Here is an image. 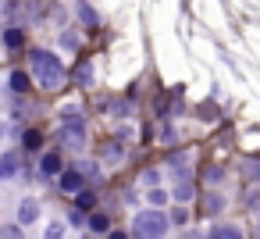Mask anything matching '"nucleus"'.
Listing matches in <instances>:
<instances>
[{"mask_svg":"<svg viewBox=\"0 0 260 239\" xmlns=\"http://www.w3.org/2000/svg\"><path fill=\"white\" fill-rule=\"evenodd\" d=\"M32 75H36V82H40L47 93H54V89L64 86V65H61V57L50 54V50H36V54H32Z\"/></svg>","mask_w":260,"mask_h":239,"instance_id":"f257e3e1","label":"nucleus"},{"mask_svg":"<svg viewBox=\"0 0 260 239\" xmlns=\"http://www.w3.org/2000/svg\"><path fill=\"white\" fill-rule=\"evenodd\" d=\"M168 235V218L160 211H139L132 221V239H164Z\"/></svg>","mask_w":260,"mask_h":239,"instance_id":"f03ea898","label":"nucleus"},{"mask_svg":"<svg viewBox=\"0 0 260 239\" xmlns=\"http://www.w3.org/2000/svg\"><path fill=\"white\" fill-rule=\"evenodd\" d=\"M61 136H64V143L72 146V150H82L86 146V125L79 122V125H61Z\"/></svg>","mask_w":260,"mask_h":239,"instance_id":"7ed1b4c3","label":"nucleus"},{"mask_svg":"<svg viewBox=\"0 0 260 239\" xmlns=\"http://www.w3.org/2000/svg\"><path fill=\"white\" fill-rule=\"evenodd\" d=\"M36 218H40V203H36V200H22V203H18V221H22V225H32Z\"/></svg>","mask_w":260,"mask_h":239,"instance_id":"20e7f679","label":"nucleus"},{"mask_svg":"<svg viewBox=\"0 0 260 239\" xmlns=\"http://www.w3.org/2000/svg\"><path fill=\"white\" fill-rule=\"evenodd\" d=\"M18 175V154H0V178Z\"/></svg>","mask_w":260,"mask_h":239,"instance_id":"39448f33","label":"nucleus"},{"mask_svg":"<svg viewBox=\"0 0 260 239\" xmlns=\"http://www.w3.org/2000/svg\"><path fill=\"white\" fill-rule=\"evenodd\" d=\"M40 171L43 175H61V154H43L40 157Z\"/></svg>","mask_w":260,"mask_h":239,"instance_id":"423d86ee","label":"nucleus"},{"mask_svg":"<svg viewBox=\"0 0 260 239\" xmlns=\"http://www.w3.org/2000/svg\"><path fill=\"white\" fill-rule=\"evenodd\" d=\"M61 189L64 193H79L82 189V171H61Z\"/></svg>","mask_w":260,"mask_h":239,"instance_id":"0eeeda50","label":"nucleus"},{"mask_svg":"<svg viewBox=\"0 0 260 239\" xmlns=\"http://www.w3.org/2000/svg\"><path fill=\"white\" fill-rule=\"evenodd\" d=\"M210 239H242V228H235V225H214Z\"/></svg>","mask_w":260,"mask_h":239,"instance_id":"6e6552de","label":"nucleus"},{"mask_svg":"<svg viewBox=\"0 0 260 239\" xmlns=\"http://www.w3.org/2000/svg\"><path fill=\"white\" fill-rule=\"evenodd\" d=\"M29 82H32V79H29L25 72H11V89H15V93H29Z\"/></svg>","mask_w":260,"mask_h":239,"instance_id":"1a4fd4ad","label":"nucleus"},{"mask_svg":"<svg viewBox=\"0 0 260 239\" xmlns=\"http://www.w3.org/2000/svg\"><path fill=\"white\" fill-rule=\"evenodd\" d=\"M86 228H93V232H107L111 221H107V214H89V218H86Z\"/></svg>","mask_w":260,"mask_h":239,"instance_id":"9d476101","label":"nucleus"},{"mask_svg":"<svg viewBox=\"0 0 260 239\" xmlns=\"http://www.w3.org/2000/svg\"><path fill=\"white\" fill-rule=\"evenodd\" d=\"M79 122H82V111L79 107H64L61 111V125H79Z\"/></svg>","mask_w":260,"mask_h":239,"instance_id":"9b49d317","label":"nucleus"},{"mask_svg":"<svg viewBox=\"0 0 260 239\" xmlns=\"http://www.w3.org/2000/svg\"><path fill=\"white\" fill-rule=\"evenodd\" d=\"M75 203H79V211H93V207H96V196H93L89 189H79V200H75Z\"/></svg>","mask_w":260,"mask_h":239,"instance_id":"f8f14e48","label":"nucleus"},{"mask_svg":"<svg viewBox=\"0 0 260 239\" xmlns=\"http://www.w3.org/2000/svg\"><path fill=\"white\" fill-rule=\"evenodd\" d=\"M189 196H192V182H189V178H182V186H175V200H178V203H185Z\"/></svg>","mask_w":260,"mask_h":239,"instance_id":"ddd939ff","label":"nucleus"},{"mask_svg":"<svg viewBox=\"0 0 260 239\" xmlns=\"http://www.w3.org/2000/svg\"><path fill=\"white\" fill-rule=\"evenodd\" d=\"M146 200H150V207H164V203H168V193L157 189V186H150V196H146Z\"/></svg>","mask_w":260,"mask_h":239,"instance_id":"4468645a","label":"nucleus"},{"mask_svg":"<svg viewBox=\"0 0 260 239\" xmlns=\"http://www.w3.org/2000/svg\"><path fill=\"white\" fill-rule=\"evenodd\" d=\"M4 47L18 50V47H22V33H18V29H8V33H4Z\"/></svg>","mask_w":260,"mask_h":239,"instance_id":"2eb2a0df","label":"nucleus"},{"mask_svg":"<svg viewBox=\"0 0 260 239\" xmlns=\"http://www.w3.org/2000/svg\"><path fill=\"white\" fill-rule=\"evenodd\" d=\"M0 239H22V228L18 225H4L0 228Z\"/></svg>","mask_w":260,"mask_h":239,"instance_id":"dca6fc26","label":"nucleus"},{"mask_svg":"<svg viewBox=\"0 0 260 239\" xmlns=\"http://www.w3.org/2000/svg\"><path fill=\"white\" fill-rule=\"evenodd\" d=\"M79 15H82V22H86V25H96V11H93L89 4H82V8H79Z\"/></svg>","mask_w":260,"mask_h":239,"instance_id":"f3484780","label":"nucleus"},{"mask_svg":"<svg viewBox=\"0 0 260 239\" xmlns=\"http://www.w3.org/2000/svg\"><path fill=\"white\" fill-rule=\"evenodd\" d=\"M89 65H79V72H75V79H79V86H89Z\"/></svg>","mask_w":260,"mask_h":239,"instance_id":"a211bd4d","label":"nucleus"},{"mask_svg":"<svg viewBox=\"0 0 260 239\" xmlns=\"http://www.w3.org/2000/svg\"><path fill=\"white\" fill-rule=\"evenodd\" d=\"M40 143H43V136H40V132H32V129H29V132H25V146H29V150H36V146H40Z\"/></svg>","mask_w":260,"mask_h":239,"instance_id":"6ab92c4d","label":"nucleus"},{"mask_svg":"<svg viewBox=\"0 0 260 239\" xmlns=\"http://www.w3.org/2000/svg\"><path fill=\"white\" fill-rule=\"evenodd\" d=\"M221 207H224V200H221V196H207V211H210V214H217Z\"/></svg>","mask_w":260,"mask_h":239,"instance_id":"aec40b11","label":"nucleus"},{"mask_svg":"<svg viewBox=\"0 0 260 239\" xmlns=\"http://www.w3.org/2000/svg\"><path fill=\"white\" fill-rule=\"evenodd\" d=\"M61 235H64V225H61V221H54V225L47 228V239H61Z\"/></svg>","mask_w":260,"mask_h":239,"instance_id":"412c9836","label":"nucleus"},{"mask_svg":"<svg viewBox=\"0 0 260 239\" xmlns=\"http://www.w3.org/2000/svg\"><path fill=\"white\" fill-rule=\"evenodd\" d=\"M157 178H160V171H143V182L146 186H157Z\"/></svg>","mask_w":260,"mask_h":239,"instance_id":"4be33fe9","label":"nucleus"},{"mask_svg":"<svg viewBox=\"0 0 260 239\" xmlns=\"http://www.w3.org/2000/svg\"><path fill=\"white\" fill-rule=\"evenodd\" d=\"M171 221H175V225H185V221H189V214H185V211H182V207H178V211H175V214H171Z\"/></svg>","mask_w":260,"mask_h":239,"instance_id":"5701e85b","label":"nucleus"},{"mask_svg":"<svg viewBox=\"0 0 260 239\" xmlns=\"http://www.w3.org/2000/svg\"><path fill=\"white\" fill-rule=\"evenodd\" d=\"M249 178H260V164H249Z\"/></svg>","mask_w":260,"mask_h":239,"instance_id":"b1692460","label":"nucleus"},{"mask_svg":"<svg viewBox=\"0 0 260 239\" xmlns=\"http://www.w3.org/2000/svg\"><path fill=\"white\" fill-rule=\"evenodd\" d=\"M111 239H128V232H111Z\"/></svg>","mask_w":260,"mask_h":239,"instance_id":"393cba45","label":"nucleus"}]
</instances>
